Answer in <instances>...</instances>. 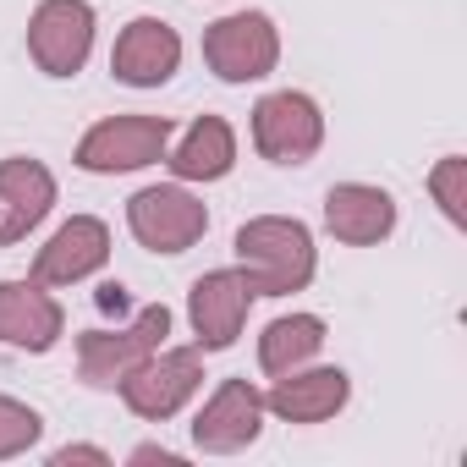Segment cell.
<instances>
[{
  "label": "cell",
  "mask_w": 467,
  "mask_h": 467,
  "mask_svg": "<svg viewBox=\"0 0 467 467\" xmlns=\"http://www.w3.org/2000/svg\"><path fill=\"white\" fill-rule=\"evenodd\" d=\"M237 270L254 297H286L303 292L319 270L314 231L297 214H259L237 231Z\"/></svg>",
  "instance_id": "6da1fadb"
},
{
  "label": "cell",
  "mask_w": 467,
  "mask_h": 467,
  "mask_svg": "<svg viewBox=\"0 0 467 467\" xmlns=\"http://www.w3.org/2000/svg\"><path fill=\"white\" fill-rule=\"evenodd\" d=\"M165 336H171V308L165 303L138 308V319L121 325V330H88V336H78V374H83V385L116 390L149 352L165 347Z\"/></svg>",
  "instance_id": "7a4b0ae2"
},
{
  "label": "cell",
  "mask_w": 467,
  "mask_h": 467,
  "mask_svg": "<svg viewBox=\"0 0 467 467\" xmlns=\"http://www.w3.org/2000/svg\"><path fill=\"white\" fill-rule=\"evenodd\" d=\"M198 385H203V347H160L116 390H121V401H127L132 418L165 423V418H176L198 396Z\"/></svg>",
  "instance_id": "3957f363"
},
{
  "label": "cell",
  "mask_w": 467,
  "mask_h": 467,
  "mask_svg": "<svg viewBox=\"0 0 467 467\" xmlns=\"http://www.w3.org/2000/svg\"><path fill=\"white\" fill-rule=\"evenodd\" d=\"M127 231H132L149 254H187L203 231H209V209H203V198H192L182 182L138 187V192L127 198Z\"/></svg>",
  "instance_id": "277c9868"
},
{
  "label": "cell",
  "mask_w": 467,
  "mask_h": 467,
  "mask_svg": "<svg viewBox=\"0 0 467 467\" xmlns=\"http://www.w3.org/2000/svg\"><path fill=\"white\" fill-rule=\"evenodd\" d=\"M203 61L220 83H259L281 61V34L265 12H231L203 28Z\"/></svg>",
  "instance_id": "5b68a950"
},
{
  "label": "cell",
  "mask_w": 467,
  "mask_h": 467,
  "mask_svg": "<svg viewBox=\"0 0 467 467\" xmlns=\"http://www.w3.org/2000/svg\"><path fill=\"white\" fill-rule=\"evenodd\" d=\"M94 6L88 0H39L28 17V56L45 78H78L94 56Z\"/></svg>",
  "instance_id": "8992f818"
},
{
  "label": "cell",
  "mask_w": 467,
  "mask_h": 467,
  "mask_svg": "<svg viewBox=\"0 0 467 467\" xmlns=\"http://www.w3.org/2000/svg\"><path fill=\"white\" fill-rule=\"evenodd\" d=\"M325 143V110L297 94V88H275L254 105V149L270 165H308Z\"/></svg>",
  "instance_id": "52a82bcc"
},
{
  "label": "cell",
  "mask_w": 467,
  "mask_h": 467,
  "mask_svg": "<svg viewBox=\"0 0 467 467\" xmlns=\"http://www.w3.org/2000/svg\"><path fill=\"white\" fill-rule=\"evenodd\" d=\"M165 149H171V116H105L83 132L78 165L94 176H116L165 160Z\"/></svg>",
  "instance_id": "ba28073f"
},
{
  "label": "cell",
  "mask_w": 467,
  "mask_h": 467,
  "mask_svg": "<svg viewBox=\"0 0 467 467\" xmlns=\"http://www.w3.org/2000/svg\"><path fill=\"white\" fill-rule=\"evenodd\" d=\"M265 429V390L254 379H220L192 418V445L203 456H237Z\"/></svg>",
  "instance_id": "9c48e42d"
},
{
  "label": "cell",
  "mask_w": 467,
  "mask_h": 467,
  "mask_svg": "<svg viewBox=\"0 0 467 467\" xmlns=\"http://www.w3.org/2000/svg\"><path fill=\"white\" fill-rule=\"evenodd\" d=\"M248 303H254V292H248L243 270H209V275H198L192 292H187V319H192L198 347L203 352L237 347V336L248 325Z\"/></svg>",
  "instance_id": "30bf717a"
},
{
  "label": "cell",
  "mask_w": 467,
  "mask_h": 467,
  "mask_svg": "<svg viewBox=\"0 0 467 467\" xmlns=\"http://www.w3.org/2000/svg\"><path fill=\"white\" fill-rule=\"evenodd\" d=\"M176 67H182V34L165 17H132L116 34V50H110V78L116 83L160 88V83L176 78Z\"/></svg>",
  "instance_id": "8fae6325"
},
{
  "label": "cell",
  "mask_w": 467,
  "mask_h": 467,
  "mask_svg": "<svg viewBox=\"0 0 467 467\" xmlns=\"http://www.w3.org/2000/svg\"><path fill=\"white\" fill-rule=\"evenodd\" d=\"M67 336V308L45 281H0V347L50 352Z\"/></svg>",
  "instance_id": "7c38bea8"
},
{
  "label": "cell",
  "mask_w": 467,
  "mask_h": 467,
  "mask_svg": "<svg viewBox=\"0 0 467 467\" xmlns=\"http://www.w3.org/2000/svg\"><path fill=\"white\" fill-rule=\"evenodd\" d=\"M105 259H110V225L99 214H72L56 237L39 248L34 281H45V286H78V281L99 275Z\"/></svg>",
  "instance_id": "4fadbf2b"
},
{
  "label": "cell",
  "mask_w": 467,
  "mask_h": 467,
  "mask_svg": "<svg viewBox=\"0 0 467 467\" xmlns=\"http://www.w3.org/2000/svg\"><path fill=\"white\" fill-rule=\"evenodd\" d=\"M325 225L347 248H374L396 231V198L374 182H341L325 192Z\"/></svg>",
  "instance_id": "5bb4252c"
},
{
  "label": "cell",
  "mask_w": 467,
  "mask_h": 467,
  "mask_svg": "<svg viewBox=\"0 0 467 467\" xmlns=\"http://www.w3.org/2000/svg\"><path fill=\"white\" fill-rule=\"evenodd\" d=\"M56 209V176L28 160V154H12L0 160V243H23L28 231Z\"/></svg>",
  "instance_id": "9a60e30c"
},
{
  "label": "cell",
  "mask_w": 467,
  "mask_h": 467,
  "mask_svg": "<svg viewBox=\"0 0 467 467\" xmlns=\"http://www.w3.org/2000/svg\"><path fill=\"white\" fill-rule=\"evenodd\" d=\"M352 401V379L347 368H292L275 379V390L265 396V412H275L281 423H325Z\"/></svg>",
  "instance_id": "2e32d148"
},
{
  "label": "cell",
  "mask_w": 467,
  "mask_h": 467,
  "mask_svg": "<svg viewBox=\"0 0 467 467\" xmlns=\"http://www.w3.org/2000/svg\"><path fill=\"white\" fill-rule=\"evenodd\" d=\"M165 165L176 171V182H220L237 165V132L225 116H198L176 149H165Z\"/></svg>",
  "instance_id": "e0dca14e"
},
{
  "label": "cell",
  "mask_w": 467,
  "mask_h": 467,
  "mask_svg": "<svg viewBox=\"0 0 467 467\" xmlns=\"http://www.w3.org/2000/svg\"><path fill=\"white\" fill-rule=\"evenodd\" d=\"M319 347H325V319H319V314H281V319H270L265 336H259V368H265L270 379H281V374L314 363Z\"/></svg>",
  "instance_id": "ac0fdd59"
},
{
  "label": "cell",
  "mask_w": 467,
  "mask_h": 467,
  "mask_svg": "<svg viewBox=\"0 0 467 467\" xmlns=\"http://www.w3.org/2000/svg\"><path fill=\"white\" fill-rule=\"evenodd\" d=\"M39 434H45V418H39L28 401L0 396V462H12V456L34 451V445H39Z\"/></svg>",
  "instance_id": "d6986e66"
},
{
  "label": "cell",
  "mask_w": 467,
  "mask_h": 467,
  "mask_svg": "<svg viewBox=\"0 0 467 467\" xmlns=\"http://www.w3.org/2000/svg\"><path fill=\"white\" fill-rule=\"evenodd\" d=\"M429 192H434V203L445 209L451 225H467V160L462 154H445L429 171Z\"/></svg>",
  "instance_id": "ffe728a7"
},
{
  "label": "cell",
  "mask_w": 467,
  "mask_h": 467,
  "mask_svg": "<svg viewBox=\"0 0 467 467\" xmlns=\"http://www.w3.org/2000/svg\"><path fill=\"white\" fill-rule=\"evenodd\" d=\"M50 462H56V467H72V462H94V467H105V462H110V451H99V445H61Z\"/></svg>",
  "instance_id": "44dd1931"
},
{
  "label": "cell",
  "mask_w": 467,
  "mask_h": 467,
  "mask_svg": "<svg viewBox=\"0 0 467 467\" xmlns=\"http://www.w3.org/2000/svg\"><path fill=\"white\" fill-rule=\"evenodd\" d=\"M132 462H160V467H176L182 456H176V451H165V445H138V451H132Z\"/></svg>",
  "instance_id": "7402d4cb"
}]
</instances>
